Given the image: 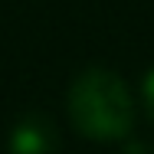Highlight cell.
<instances>
[{
    "label": "cell",
    "instance_id": "7a4b0ae2",
    "mask_svg": "<svg viewBox=\"0 0 154 154\" xmlns=\"http://www.w3.org/2000/svg\"><path fill=\"white\" fill-rule=\"evenodd\" d=\"M10 154H56V128L43 115H23L10 131Z\"/></svg>",
    "mask_w": 154,
    "mask_h": 154
},
{
    "label": "cell",
    "instance_id": "3957f363",
    "mask_svg": "<svg viewBox=\"0 0 154 154\" xmlns=\"http://www.w3.org/2000/svg\"><path fill=\"white\" fill-rule=\"evenodd\" d=\"M144 108H148V118L154 122V66L144 75Z\"/></svg>",
    "mask_w": 154,
    "mask_h": 154
},
{
    "label": "cell",
    "instance_id": "6da1fadb",
    "mask_svg": "<svg viewBox=\"0 0 154 154\" xmlns=\"http://www.w3.org/2000/svg\"><path fill=\"white\" fill-rule=\"evenodd\" d=\"M69 118L92 141H118L131 128V95L108 69H85L69 89Z\"/></svg>",
    "mask_w": 154,
    "mask_h": 154
}]
</instances>
